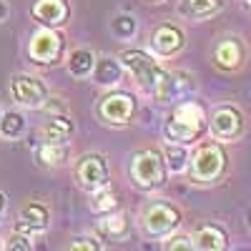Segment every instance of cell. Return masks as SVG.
I'll list each match as a JSON object with an SVG mask.
<instances>
[{
  "instance_id": "1",
  "label": "cell",
  "mask_w": 251,
  "mask_h": 251,
  "mask_svg": "<svg viewBox=\"0 0 251 251\" xmlns=\"http://www.w3.org/2000/svg\"><path fill=\"white\" fill-rule=\"evenodd\" d=\"M206 128V111L203 106L194 100H181L178 106L171 111L169 121L163 126V136L171 143H181L188 146L194 143Z\"/></svg>"
},
{
  "instance_id": "2",
  "label": "cell",
  "mask_w": 251,
  "mask_h": 251,
  "mask_svg": "<svg viewBox=\"0 0 251 251\" xmlns=\"http://www.w3.org/2000/svg\"><path fill=\"white\" fill-rule=\"evenodd\" d=\"M131 181L141 188V191H153V188L166 183V161L161 156V151L156 149H146L138 151L131 158Z\"/></svg>"
},
{
  "instance_id": "3",
  "label": "cell",
  "mask_w": 251,
  "mask_h": 251,
  "mask_svg": "<svg viewBox=\"0 0 251 251\" xmlns=\"http://www.w3.org/2000/svg\"><path fill=\"white\" fill-rule=\"evenodd\" d=\"M226 153L224 149L216 143V141H206L201 143L196 153L188 158V163H191V178L196 183H214L224 176L226 171Z\"/></svg>"
},
{
  "instance_id": "4",
  "label": "cell",
  "mask_w": 251,
  "mask_h": 251,
  "mask_svg": "<svg viewBox=\"0 0 251 251\" xmlns=\"http://www.w3.org/2000/svg\"><path fill=\"white\" fill-rule=\"evenodd\" d=\"M118 60H123V68H128L133 80L146 93H156V88L161 86V80L166 78V71L143 50H126Z\"/></svg>"
},
{
  "instance_id": "5",
  "label": "cell",
  "mask_w": 251,
  "mask_h": 251,
  "mask_svg": "<svg viewBox=\"0 0 251 251\" xmlns=\"http://www.w3.org/2000/svg\"><path fill=\"white\" fill-rule=\"evenodd\" d=\"M141 221H143V231L149 234L151 239H163L181 224V214H178V208L171 206V203L153 201V203H149L143 208Z\"/></svg>"
},
{
  "instance_id": "6",
  "label": "cell",
  "mask_w": 251,
  "mask_h": 251,
  "mask_svg": "<svg viewBox=\"0 0 251 251\" xmlns=\"http://www.w3.org/2000/svg\"><path fill=\"white\" fill-rule=\"evenodd\" d=\"M138 111V103L128 91H113L108 96H103L98 103V116L100 121H106L111 126H126L131 123Z\"/></svg>"
},
{
  "instance_id": "7",
  "label": "cell",
  "mask_w": 251,
  "mask_h": 251,
  "mask_svg": "<svg viewBox=\"0 0 251 251\" xmlns=\"http://www.w3.org/2000/svg\"><path fill=\"white\" fill-rule=\"evenodd\" d=\"M75 181L83 191L96 194L98 188L108 186V163L100 153H86L75 163Z\"/></svg>"
},
{
  "instance_id": "8",
  "label": "cell",
  "mask_w": 251,
  "mask_h": 251,
  "mask_svg": "<svg viewBox=\"0 0 251 251\" xmlns=\"http://www.w3.org/2000/svg\"><path fill=\"white\" fill-rule=\"evenodd\" d=\"M60 50H63V38L55 33V28H43L33 33L30 38V46H28V53L35 63L40 66H53V63L60 58Z\"/></svg>"
},
{
  "instance_id": "9",
  "label": "cell",
  "mask_w": 251,
  "mask_h": 251,
  "mask_svg": "<svg viewBox=\"0 0 251 251\" xmlns=\"http://www.w3.org/2000/svg\"><path fill=\"white\" fill-rule=\"evenodd\" d=\"M10 91H13V98L25 108H43V103L48 100L46 83L28 73H18L10 83Z\"/></svg>"
},
{
  "instance_id": "10",
  "label": "cell",
  "mask_w": 251,
  "mask_h": 251,
  "mask_svg": "<svg viewBox=\"0 0 251 251\" xmlns=\"http://www.w3.org/2000/svg\"><path fill=\"white\" fill-rule=\"evenodd\" d=\"M208 128H211V136L216 141H236L244 133V116L234 106H221L214 111Z\"/></svg>"
},
{
  "instance_id": "11",
  "label": "cell",
  "mask_w": 251,
  "mask_h": 251,
  "mask_svg": "<svg viewBox=\"0 0 251 251\" xmlns=\"http://www.w3.org/2000/svg\"><path fill=\"white\" fill-rule=\"evenodd\" d=\"M30 15L43 28H60L68 23L71 8H68V0H33Z\"/></svg>"
},
{
  "instance_id": "12",
  "label": "cell",
  "mask_w": 251,
  "mask_h": 251,
  "mask_svg": "<svg viewBox=\"0 0 251 251\" xmlns=\"http://www.w3.org/2000/svg\"><path fill=\"white\" fill-rule=\"evenodd\" d=\"M194 88H196V83L191 73L174 71V73H166V78L161 80V86L156 88L153 96L163 103H171V100H183Z\"/></svg>"
},
{
  "instance_id": "13",
  "label": "cell",
  "mask_w": 251,
  "mask_h": 251,
  "mask_svg": "<svg viewBox=\"0 0 251 251\" xmlns=\"http://www.w3.org/2000/svg\"><path fill=\"white\" fill-rule=\"evenodd\" d=\"M186 43L183 33L176 28V25H158L151 35V48L158 53V55H176Z\"/></svg>"
},
{
  "instance_id": "14",
  "label": "cell",
  "mask_w": 251,
  "mask_h": 251,
  "mask_svg": "<svg viewBox=\"0 0 251 251\" xmlns=\"http://www.w3.org/2000/svg\"><path fill=\"white\" fill-rule=\"evenodd\" d=\"M244 55H246V50L239 38H224L214 50V63L221 71H236L244 63Z\"/></svg>"
},
{
  "instance_id": "15",
  "label": "cell",
  "mask_w": 251,
  "mask_h": 251,
  "mask_svg": "<svg viewBox=\"0 0 251 251\" xmlns=\"http://www.w3.org/2000/svg\"><path fill=\"white\" fill-rule=\"evenodd\" d=\"M50 224V211L48 206L38 203V201H28L23 208H20V231H46Z\"/></svg>"
},
{
  "instance_id": "16",
  "label": "cell",
  "mask_w": 251,
  "mask_h": 251,
  "mask_svg": "<svg viewBox=\"0 0 251 251\" xmlns=\"http://www.w3.org/2000/svg\"><path fill=\"white\" fill-rule=\"evenodd\" d=\"M194 239V249H201V251H221L228 246V236L221 226L216 224H203L196 228V234L191 236Z\"/></svg>"
},
{
  "instance_id": "17",
  "label": "cell",
  "mask_w": 251,
  "mask_h": 251,
  "mask_svg": "<svg viewBox=\"0 0 251 251\" xmlns=\"http://www.w3.org/2000/svg\"><path fill=\"white\" fill-rule=\"evenodd\" d=\"M46 143H68L71 136H73V123L68 121L66 113L60 116H53V121H48L43 126V131H40Z\"/></svg>"
},
{
  "instance_id": "18",
  "label": "cell",
  "mask_w": 251,
  "mask_h": 251,
  "mask_svg": "<svg viewBox=\"0 0 251 251\" xmlns=\"http://www.w3.org/2000/svg\"><path fill=\"white\" fill-rule=\"evenodd\" d=\"M98 231L108 241H123L128 236V216L126 214H103V221L98 224Z\"/></svg>"
},
{
  "instance_id": "19",
  "label": "cell",
  "mask_w": 251,
  "mask_h": 251,
  "mask_svg": "<svg viewBox=\"0 0 251 251\" xmlns=\"http://www.w3.org/2000/svg\"><path fill=\"white\" fill-rule=\"evenodd\" d=\"M91 73H93L98 86H116V83L121 80V75H123V66L116 58H100V60H96Z\"/></svg>"
},
{
  "instance_id": "20",
  "label": "cell",
  "mask_w": 251,
  "mask_h": 251,
  "mask_svg": "<svg viewBox=\"0 0 251 251\" xmlns=\"http://www.w3.org/2000/svg\"><path fill=\"white\" fill-rule=\"evenodd\" d=\"M178 10L191 20H203L221 10V0H181Z\"/></svg>"
},
{
  "instance_id": "21",
  "label": "cell",
  "mask_w": 251,
  "mask_h": 251,
  "mask_svg": "<svg viewBox=\"0 0 251 251\" xmlns=\"http://www.w3.org/2000/svg\"><path fill=\"white\" fill-rule=\"evenodd\" d=\"M96 66V55L88 50V48H75L71 55H68V71L71 75L75 78H86Z\"/></svg>"
},
{
  "instance_id": "22",
  "label": "cell",
  "mask_w": 251,
  "mask_h": 251,
  "mask_svg": "<svg viewBox=\"0 0 251 251\" xmlns=\"http://www.w3.org/2000/svg\"><path fill=\"white\" fill-rule=\"evenodd\" d=\"M68 158V146L66 143H46L38 149V161L46 163V166H58V163H66Z\"/></svg>"
},
{
  "instance_id": "23",
  "label": "cell",
  "mask_w": 251,
  "mask_h": 251,
  "mask_svg": "<svg viewBox=\"0 0 251 251\" xmlns=\"http://www.w3.org/2000/svg\"><path fill=\"white\" fill-rule=\"evenodd\" d=\"M163 161H166V166H169V171L181 174L186 166H188L186 146H181V143H169V146L163 149Z\"/></svg>"
},
{
  "instance_id": "24",
  "label": "cell",
  "mask_w": 251,
  "mask_h": 251,
  "mask_svg": "<svg viewBox=\"0 0 251 251\" xmlns=\"http://www.w3.org/2000/svg\"><path fill=\"white\" fill-rule=\"evenodd\" d=\"M91 208H93L96 214H100V216L116 211V208H118V194L113 191V188H108V186L98 188L96 196H93V201H91Z\"/></svg>"
},
{
  "instance_id": "25",
  "label": "cell",
  "mask_w": 251,
  "mask_h": 251,
  "mask_svg": "<svg viewBox=\"0 0 251 251\" xmlns=\"http://www.w3.org/2000/svg\"><path fill=\"white\" fill-rule=\"evenodd\" d=\"M23 131H25V118L20 113L8 111L0 116V133L5 138H18V136H23Z\"/></svg>"
},
{
  "instance_id": "26",
  "label": "cell",
  "mask_w": 251,
  "mask_h": 251,
  "mask_svg": "<svg viewBox=\"0 0 251 251\" xmlns=\"http://www.w3.org/2000/svg\"><path fill=\"white\" fill-rule=\"evenodd\" d=\"M111 30H113L116 38H131V35L136 33V20H133V15H128V13L116 15V18L111 20Z\"/></svg>"
},
{
  "instance_id": "27",
  "label": "cell",
  "mask_w": 251,
  "mask_h": 251,
  "mask_svg": "<svg viewBox=\"0 0 251 251\" xmlns=\"http://www.w3.org/2000/svg\"><path fill=\"white\" fill-rule=\"evenodd\" d=\"M166 249L169 251H191L194 249V239L186 236V234H176V236H171L169 241H166Z\"/></svg>"
},
{
  "instance_id": "28",
  "label": "cell",
  "mask_w": 251,
  "mask_h": 251,
  "mask_svg": "<svg viewBox=\"0 0 251 251\" xmlns=\"http://www.w3.org/2000/svg\"><path fill=\"white\" fill-rule=\"evenodd\" d=\"M5 249H8V251H30L33 244H30V239H28L25 234H13V236L5 241Z\"/></svg>"
},
{
  "instance_id": "29",
  "label": "cell",
  "mask_w": 251,
  "mask_h": 251,
  "mask_svg": "<svg viewBox=\"0 0 251 251\" xmlns=\"http://www.w3.org/2000/svg\"><path fill=\"white\" fill-rule=\"evenodd\" d=\"M71 249H73V251H100L103 244H98V241L91 239V236H78V239H73Z\"/></svg>"
},
{
  "instance_id": "30",
  "label": "cell",
  "mask_w": 251,
  "mask_h": 251,
  "mask_svg": "<svg viewBox=\"0 0 251 251\" xmlns=\"http://www.w3.org/2000/svg\"><path fill=\"white\" fill-rule=\"evenodd\" d=\"M43 108L53 116H60V113H66V100H60V98H48L43 103Z\"/></svg>"
},
{
  "instance_id": "31",
  "label": "cell",
  "mask_w": 251,
  "mask_h": 251,
  "mask_svg": "<svg viewBox=\"0 0 251 251\" xmlns=\"http://www.w3.org/2000/svg\"><path fill=\"white\" fill-rule=\"evenodd\" d=\"M8 13H10L8 3H5V0H0V23H5V20H8Z\"/></svg>"
},
{
  "instance_id": "32",
  "label": "cell",
  "mask_w": 251,
  "mask_h": 251,
  "mask_svg": "<svg viewBox=\"0 0 251 251\" xmlns=\"http://www.w3.org/2000/svg\"><path fill=\"white\" fill-rule=\"evenodd\" d=\"M5 208H8V199L0 194V221H3V216H5Z\"/></svg>"
},
{
  "instance_id": "33",
  "label": "cell",
  "mask_w": 251,
  "mask_h": 251,
  "mask_svg": "<svg viewBox=\"0 0 251 251\" xmlns=\"http://www.w3.org/2000/svg\"><path fill=\"white\" fill-rule=\"evenodd\" d=\"M246 3H249V10H251V0H246Z\"/></svg>"
},
{
  "instance_id": "34",
  "label": "cell",
  "mask_w": 251,
  "mask_h": 251,
  "mask_svg": "<svg viewBox=\"0 0 251 251\" xmlns=\"http://www.w3.org/2000/svg\"><path fill=\"white\" fill-rule=\"evenodd\" d=\"M249 224H251V214H249Z\"/></svg>"
}]
</instances>
